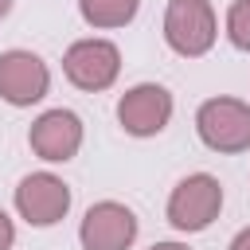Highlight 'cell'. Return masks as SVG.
<instances>
[{"label":"cell","instance_id":"13","mask_svg":"<svg viewBox=\"0 0 250 250\" xmlns=\"http://www.w3.org/2000/svg\"><path fill=\"white\" fill-rule=\"evenodd\" d=\"M227 250H250V227H242L234 238H230V246Z\"/></svg>","mask_w":250,"mask_h":250},{"label":"cell","instance_id":"4","mask_svg":"<svg viewBox=\"0 0 250 250\" xmlns=\"http://www.w3.org/2000/svg\"><path fill=\"white\" fill-rule=\"evenodd\" d=\"M62 74H66L70 86H78L86 94H102L121 74V51H117V43L98 39V35L74 39L62 55Z\"/></svg>","mask_w":250,"mask_h":250},{"label":"cell","instance_id":"8","mask_svg":"<svg viewBox=\"0 0 250 250\" xmlns=\"http://www.w3.org/2000/svg\"><path fill=\"white\" fill-rule=\"evenodd\" d=\"M47 90H51V70L35 51L12 47L0 55V98L8 105H16V109L35 105L47 98Z\"/></svg>","mask_w":250,"mask_h":250},{"label":"cell","instance_id":"15","mask_svg":"<svg viewBox=\"0 0 250 250\" xmlns=\"http://www.w3.org/2000/svg\"><path fill=\"white\" fill-rule=\"evenodd\" d=\"M8 12H12V0H0V20H4Z\"/></svg>","mask_w":250,"mask_h":250},{"label":"cell","instance_id":"10","mask_svg":"<svg viewBox=\"0 0 250 250\" xmlns=\"http://www.w3.org/2000/svg\"><path fill=\"white\" fill-rule=\"evenodd\" d=\"M141 12V0H78V16L94 27V31H113L133 23Z\"/></svg>","mask_w":250,"mask_h":250},{"label":"cell","instance_id":"1","mask_svg":"<svg viewBox=\"0 0 250 250\" xmlns=\"http://www.w3.org/2000/svg\"><path fill=\"white\" fill-rule=\"evenodd\" d=\"M195 133L211 152L234 156L250 148V102L242 98H207L195 109Z\"/></svg>","mask_w":250,"mask_h":250},{"label":"cell","instance_id":"3","mask_svg":"<svg viewBox=\"0 0 250 250\" xmlns=\"http://www.w3.org/2000/svg\"><path fill=\"white\" fill-rule=\"evenodd\" d=\"M223 211V184L211 176V172H191L184 176L172 195H168V223L180 230V234H195V230H207Z\"/></svg>","mask_w":250,"mask_h":250},{"label":"cell","instance_id":"2","mask_svg":"<svg viewBox=\"0 0 250 250\" xmlns=\"http://www.w3.org/2000/svg\"><path fill=\"white\" fill-rule=\"evenodd\" d=\"M219 39V16L211 0H168L164 8V43L180 59H199Z\"/></svg>","mask_w":250,"mask_h":250},{"label":"cell","instance_id":"7","mask_svg":"<svg viewBox=\"0 0 250 250\" xmlns=\"http://www.w3.org/2000/svg\"><path fill=\"white\" fill-rule=\"evenodd\" d=\"M82 137H86V129H82V117L74 113V109H43L35 121H31V129H27V145H31V152L39 156V160H47V164H66V160H74L78 156V148H82Z\"/></svg>","mask_w":250,"mask_h":250},{"label":"cell","instance_id":"5","mask_svg":"<svg viewBox=\"0 0 250 250\" xmlns=\"http://www.w3.org/2000/svg\"><path fill=\"white\" fill-rule=\"evenodd\" d=\"M12 203H16V211L27 227H55L70 211V188L55 172H27L16 184Z\"/></svg>","mask_w":250,"mask_h":250},{"label":"cell","instance_id":"6","mask_svg":"<svg viewBox=\"0 0 250 250\" xmlns=\"http://www.w3.org/2000/svg\"><path fill=\"white\" fill-rule=\"evenodd\" d=\"M172 94L160 82H137L117 98V121L129 137H156L172 121Z\"/></svg>","mask_w":250,"mask_h":250},{"label":"cell","instance_id":"14","mask_svg":"<svg viewBox=\"0 0 250 250\" xmlns=\"http://www.w3.org/2000/svg\"><path fill=\"white\" fill-rule=\"evenodd\" d=\"M148 250H191V246H188V242H172V238H168V242H152Z\"/></svg>","mask_w":250,"mask_h":250},{"label":"cell","instance_id":"11","mask_svg":"<svg viewBox=\"0 0 250 250\" xmlns=\"http://www.w3.org/2000/svg\"><path fill=\"white\" fill-rule=\"evenodd\" d=\"M227 39L238 51H250V0H234L227 8Z\"/></svg>","mask_w":250,"mask_h":250},{"label":"cell","instance_id":"9","mask_svg":"<svg viewBox=\"0 0 250 250\" xmlns=\"http://www.w3.org/2000/svg\"><path fill=\"white\" fill-rule=\"evenodd\" d=\"M137 230H141V223L125 203L102 199L82 215L78 242H82V250H129L137 242Z\"/></svg>","mask_w":250,"mask_h":250},{"label":"cell","instance_id":"12","mask_svg":"<svg viewBox=\"0 0 250 250\" xmlns=\"http://www.w3.org/2000/svg\"><path fill=\"white\" fill-rule=\"evenodd\" d=\"M16 246V223L8 219V211H0V250H12Z\"/></svg>","mask_w":250,"mask_h":250}]
</instances>
